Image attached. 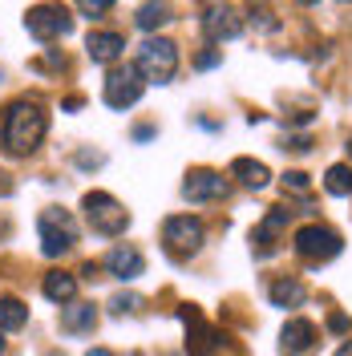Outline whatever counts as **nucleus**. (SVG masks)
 <instances>
[{
    "instance_id": "12",
    "label": "nucleus",
    "mask_w": 352,
    "mask_h": 356,
    "mask_svg": "<svg viewBox=\"0 0 352 356\" xmlns=\"http://www.w3.org/2000/svg\"><path fill=\"white\" fill-rule=\"evenodd\" d=\"M227 195V178L219 170H191L182 182V199L186 202H211Z\"/></svg>"
},
{
    "instance_id": "22",
    "label": "nucleus",
    "mask_w": 352,
    "mask_h": 356,
    "mask_svg": "<svg viewBox=\"0 0 352 356\" xmlns=\"http://www.w3.org/2000/svg\"><path fill=\"white\" fill-rule=\"evenodd\" d=\"M324 186H328V195H336V199L352 195V170H349V166H328Z\"/></svg>"
},
{
    "instance_id": "9",
    "label": "nucleus",
    "mask_w": 352,
    "mask_h": 356,
    "mask_svg": "<svg viewBox=\"0 0 352 356\" xmlns=\"http://www.w3.org/2000/svg\"><path fill=\"white\" fill-rule=\"evenodd\" d=\"M178 320L186 324V353L191 356H211L219 348V328L207 324L195 304H182V308H178Z\"/></svg>"
},
{
    "instance_id": "16",
    "label": "nucleus",
    "mask_w": 352,
    "mask_h": 356,
    "mask_svg": "<svg viewBox=\"0 0 352 356\" xmlns=\"http://www.w3.org/2000/svg\"><path fill=\"white\" fill-rule=\"evenodd\" d=\"M231 175L239 178L243 186H251V191H264L267 182H271V170H267L264 162H255V158H235Z\"/></svg>"
},
{
    "instance_id": "17",
    "label": "nucleus",
    "mask_w": 352,
    "mask_h": 356,
    "mask_svg": "<svg viewBox=\"0 0 352 356\" xmlns=\"http://www.w3.org/2000/svg\"><path fill=\"white\" fill-rule=\"evenodd\" d=\"M61 328L65 332H93L97 328V308L93 304H69V308H61Z\"/></svg>"
},
{
    "instance_id": "7",
    "label": "nucleus",
    "mask_w": 352,
    "mask_h": 356,
    "mask_svg": "<svg viewBox=\"0 0 352 356\" xmlns=\"http://www.w3.org/2000/svg\"><path fill=\"white\" fill-rule=\"evenodd\" d=\"M142 89H146V81H142L138 65H113L110 77H106L102 97H106V106H110V110H130L134 102L142 97Z\"/></svg>"
},
{
    "instance_id": "32",
    "label": "nucleus",
    "mask_w": 352,
    "mask_h": 356,
    "mask_svg": "<svg viewBox=\"0 0 352 356\" xmlns=\"http://www.w3.org/2000/svg\"><path fill=\"white\" fill-rule=\"evenodd\" d=\"M349 154H352V134H349Z\"/></svg>"
},
{
    "instance_id": "33",
    "label": "nucleus",
    "mask_w": 352,
    "mask_h": 356,
    "mask_svg": "<svg viewBox=\"0 0 352 356\" xmlns=\"http://www.w3.org/2000/svg\"><path fill=\"white\" fill-rule=\"evenodd\" d=\"M49 356H65V353H49Z\"/></svg>"
},
{
    "instance_id": "20",
    "label": "nucleus",
    "mask_w": 352,
    "mask_h": 356,
    "mask_svg": "<svg viewBox=\"0 0 352 356\" xmlns=\"http://www.w3.org/2000/svg\"><path fill=\"white\" fill-rule=\"evenodd\" d=\"M24 320H29V308H24L21 300L4 296L0 300V332H17V328H24Z\"/></svg>"
},
{
    "instance_id": "31",
    "label": "nucleus",
    "mask_w": 352,
    "mask_h": 356,
    "mask_svg": "<svg viewBox=\"0 0 352 356\" xmlns=\"http://www.w3.org/2000/svg\"><path fill=\"white\" fill-rule=\"evenodd\" d=\"M0 353H4V332H0Z\"/></svg>"
},
{
    "instance_id": "18",
    "label": "nucleus",
    "mask_w": 352,
    "mask_h": 356,
    "mask_svg": "<svg viewBox=\"0 0 352 356\" xmlns=\"http://www.w3.org/2000/svg\"><path fill=\"white\" fill-rule=\"evenodd\" d=\"M41 291L53 300V304H69V300L77 296V280L65 275V271H49V275H45V284H41Z\"/></svg>"
},
{
    "instance_id": "24",
    "label": "nucleus",
    "mask_w": 352,
    "mask_h": 356,
    "mask_svg": "<svg viewBox=\"0 0 352 356\" xmlns=\"http://www.w3.org/2000/svg\"><path fill=\"white\" fill-rule=\"evenodd\" d=\"M138 304H142L138 296H113V300H110V308L118 312V316H122V312H134V308H138Z\"/></svg>"
},
{
    "instance_id": "21",
    "label": "nucleus",
    "mask_w": 352,
    "mask_h": 356,
    "mask_svg": "<svg viewBox=\"0 0 352 356\" xmlns=\"http://www.w3.org/2000/svg\"><path fill=\"white\" fill-rule=\"evenodd\" d=\"M134 21H138L142 33H154V29H162V24L170 21V8H166V4H142Z\"/></svg>"
},
{
    "instance_id": "30",
    "label": "nucleus",
    "mask_w": 352,
    "mask_h": 356,
    "mask_svg": "<svg viewBox=\"0 0 352 356\" xmlns=\"http://www.w3.org/2000/svg\"><path fill=\"white\" fill-rule=\"evenodd\" d=\"M336 356H352V340H349V344H344V348H340Z\"/></svg>"
},
{
    "instance_id": "25",
    "label": "nucleus",
    "mask_w": 352,
    "mask_h": 356,
    "mask_svg": "<svg viewBox=\"0 0 352 356\" xmlns=\"http://www.w3.org/2000/svg\"><path fill=\"white\" fill-rule=\"evenodd\" d=\"M219 61H223L219 49H207V53H198L195 57V69H211V65H219Z\"/></svg>"
},
{
    "instance_id": "8",
    "label": "nucleus",
    "mask_w": 352,
    "mask_h": 356,
    "mask_svg": "<svg viewBox=\"0 0 352 356\" xmlns=\"http://www.w3.org/2000/svg\"><path fill=\"white\" fill-rule=\"evenodd\" d=\"M24 29L37 37V41H57L73 29V17H69L61 4H33L24 13Z\"/></svg>"
},
{
    "instance_id": "1",
    "label": "nucleus",
    "mask_w": 352,
    "mask_h": 356,
    "mask_svg": "<svg viewBox=\"0 0 352 356\" xmlns=\"http://www.w3.org/2000/svg\"><path fill=\"white\" fill-rule=\"evenodd\" d=\"M45 130H49V113H45L41 102L17 97L4 106V118H0V146L8 154H29L41 146Z\"/></svg>"
},
{
    "instance_id": "15",
    "label": "nucleus",
    "mask_w": 352,
    "mask_h": 356,
    "mask_svg": "<svg viewBox=\"0 0 352 356\" xmlns=\"http://www.w3.org/2000/svg\"><path fill=\"white\" fill-rule=\"evenodd\" d=\"M122 49H126L122 33H89V37H86V53L93 57V61H102V65L118 61V57H122Z\"/></svg>"
},
{
    "instance_id": "10",
    "label": "nucleus",
    "mask_w": 352,
    "mask_h": 356,
    "mask_svg": "<svg viewBox=\"0 0 352 356\" xmlns=\"http://www.w3.org/2000/svg\"><path fill=\"white\" fill-rule=\"evenodd\" d=\"M287 222H291V211H287V207H271L264 219H259V227L251 231V247H255L259 259L275 255V247H280V239H284Z\"/></svg>"
},
{
    "instance_id": "29",
    "label": "nucleus",
    "mask_w": 352,
    "mask_h": 356,
    "mask_svg": "<svg viewBox=\"0 0 352 356\" xmlns=\"http://www.w3.org/2000/svg\"><path fill=\"white\" fill-rule=\"evenodd\" d=\"M86 356H113V353H110V348H89Z\"/></svg>"
},
{
    "instance_id": "2",
    "label": "nucleus",
    "mask_w": 352,
    "mask_h": 356,
    "mask_svg": "<svg viewBox=\"0 0 352 356\" xmlns=\"http://www.w3.org/2000/svg\"><path fill=\"white\" fill-rule=\"evenodd\" d=\"M81 211H86L89 227H93L97 235H106V239L122 235V231L130 227V211L113 199V195H106V191H89L86 199H81Z\"/></svg>"
},
{
    "instance_id": "6",
    "label": "nucleus",
    "mask_w": 352,
    "mask_h": 356,
    "mask_svg": "<svg viewBox=\"0 0 352 356\" xmlns=\"http://www.w3.org/2000/svg\"><path fill=\"white\" fill-rule=\"evenodd\" d=\"M340 235L332 231V227H320V222H308V227H300L296 231V255H304L308 264H328L340 255Z\"/></svg>"
},
{
    "instance_id": "14",
    "label": "nucleus",
    "mask_w": 352,
    "mask_h": 356,
    "mask_svg": "<svg viewBox=\"0 0 352 356\" xmlns=\"http://www.w3.org/2000/svg\"><path fill=\"white\" fill-rule=\"evenodd\" d=\"M312 344H316V324L312 320H287L284 332H280V353L300 356V353H308Z\"/></svg>"
},
{
    "instance_id": "11",
    "label": "nucleus",
    "mask_w": 352,
    "mask_h": 356,
    "mask_svg": "<svg viewBox=\"0 0 352 356\" xmlns=\"http://www.w3.org/2000/svg\"><path fill=\"white\" fill-rule=\"evenodd\" d=\"M202 33H207L211 41H235L243 33V21L231 4H207V8H202Z\"/></svg>"
},
{
    "instance_id": "23",
    "label": "nucleus",
    "mask_w": 352,
    "mask_h": 356,
    "mask_svg": "<svg viewBox=\"0 0 352 356\" xmlns=\"http://www.w3.org/2000/svg\"><path fill=\"white\" fill-rule=\"evenodd\" d=\"M284 186H291V191H300V195H304V191H308V175H304V170H287Z\"/></svg>"
},
{
    "instance_id": "26",
    "label": "nucleus",
    "mask_w": 352,
    "mask_h": 356,
    "mask_svg": "<svg viewBox=\"0 0 352 356\" xmlns=\"http://www.w3.org/2000/svg\"><path fill=\"white\" fill-rule=\"evenodd\" d=\"M110 8H113L110 0H97V4H89V0H86V4H81V13H86V17H97V13H110Z\"/></svg>"
},
{
    "instance_id": "13",
    "label": "nucleus",
    "mask_w": 352,
    "mask_h": 356,
    "mask_svg": "<svg viewBox=\"0 0 352 356\" xmlns=\"http://www.w3.org/2000/svg\"><path fill=\"white\" fill-rule=\"evenodd\" d=\"M106 267H110V275H118L122 284H130V280H138L142 275V267H146V259H142V251L130 243L113 247L110 255H106Z\"/></svg>"
},
{
    "instance_id": "19",
    "label": "nucleus",
    "mask_w": 352,
    "mask_h": 356,
    "mask_svg": "<svg viewBox=\"0 0 352 356\" xmlns=\"http://www.w3.org/2000/svg\"><path fill=\"white\" fill-rule=\"evenodd\" d=\"M267 296H271V304L275 308H296V304H304V284L300 280H275L271 288H267Z\"/></svg>"
},
{
    "instance_id": "27",
    "label": "nucleus",
    "mask_w": 352,
    "mask_h": 356,
    "mask_svg": "<svg viewBox=\"0 0 352 356\" xmlns=\"http://www.w3.org/2000/svg\"><path fill=\"white\" fill-rule=\"evenodd\" d=\"M328 328H332V332H349V316L332 312V316H328Z\"/></svg>"
},
{
    "instance_id": "3",
    "label": "nucleus",
    "mask_w": 352,
    "mask_h": 356,
    "mask_svg": "<svg viewBox=\"0 0 352 356\" xmlns=\"http://www.w3.org/2000/svg\"><path fill=\"white\" fill-rule=\"evenodd\" d=\"M178 69V44L166 41V37H150V41L138 49V73L142 81H154V86H166Z\"/></svg>"
},
{
    "instance_id": "5",
    "label": "nucleus",
    "mask_w": 352,
    "mask_h": 356,
    "mask_svg": "<svg viewBox=\"0 0 352 356\" xmlns=\"http://www.w3.org/2000/svg\"><path fill=\"white\" fill-rule=\"evenodd\" d=\"M162 243L170 259H191L198 247H202V222L191 215H170L162 222Z\"/></svg>"
},
{
    "instance_id": "28",
    "label": "nucleus",
    "mask_w": 352,
    "mask_h": 356,
    "mask_svg": "<svg viewBox=\"0 0 352 356\" xmlns=\"http://www.w3.org/2000/svg\"><path fill=\"white\" fill-rule=\"evenodd\" d=\"M134 138H138V142H146V138H154V130H150V126H138V130H134Z\"/></svg>"
},
{
    "instance_id": "4",
    "label": "nucleus",
    "mask_w": 352,
    "mask_h": 356,
    "mask_svg": "<svg viewBox=\"0 0 352 356\" xmlns=\"http://www.w3.org/2000/svg\"><path fill=\"white\" fill-rule=\"evenodd\" d=\"M37 231H41V251L49 255V259H57V255L73 251V243H77L73 215H69V211H61V207H49V211H41Z\"/></svg>"
}]
</instances>
